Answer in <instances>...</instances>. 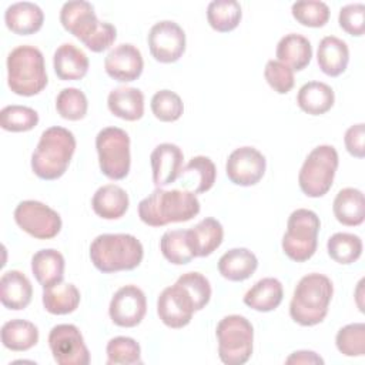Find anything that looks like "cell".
<instances>
[{"label": "cell", "mask_w": 365, "mask_h": 365, "mask_svg": "<svg viewBox=\"0 0 365 365\" xmlns=\"http://www.w3.org/2000/svg\"><path fill=\"white\" fill-rule=\"evenodd\" d=\"M107 106L115 117L137 121L144 114V94L135 87H117L110 91Z\"/></svg>", "instance_id": "cell-26"}, {"label": "cell", "mask_w": 365, "mask_h": 365, "mask_svg": "<svg viewBox=\"0 0 365 365\" xmlns=\"http://www.w3.org/2000/svg\"><path fill=\"white\" fill-rule=\"evenodd\" d=\"M143 257V244L131 234H101L90 245V259L104 274L131 271L141 264Z\"/></svg>", "instance_id": "cell-4"}, {"label": "cell", "mask_w": 365, "mask_h": 365, "mask_svg": "<svg viewBox=\"0 0 365 365\" xmlns=\"http://www.w3.org/2000/svg\"><path fill=\"white\" fill-rule=\"evenodd\" d=\"M87 54L73 43L57 47L53 56V67L57 77L63 81L81 80L88 71Z\"/></svg>", "instance_id": "cell-20"}, {"label": "cell", "mask_w": 365, "mask_h": 365, "mask_svg": "<svg viewBox=\"0 0 365 365\" xmlns=\"http://www.w3.org/2000/svg\"><path fill=\"white\" fill-rule=\"evenodd\" d=\"M338 164L339 157L335 147L328 144L315 147L307 155L298 174L301 191L311 198L325 195L334 184Z\"/></svg>", "instance_id": "cell-6"}, {"label": "cell", "mask_w": 365, "mask_h": 365, "mask_svg": "<svg viewBox=\"0 0 365 365\" xmlns=\"http://www.w3.org/2000/svg\"><path fill=\"white\" fill-rule=\"evenodd\" d=\"M88 108V101L86 94L76 87H67L63 88L56 98V110L60 114V117L70 120V121H78L86 117Z\"/></svg>", "instance_id": "cell-39"}, {"label": "cell", "mask_w": 365, "mask_h": 365, "mask_svg": "<svg viewBox=\"0 0 365 365\" xmlns=\"http://www.w3.org/2000/svg\"><path fill=\"white\" fill-rule=\"evenodd\" d=\"M184 174L197 175L195 187L191 191L194 194H202L212 188L217 177V168L210 157L197 155V157H192L185 167H182V175Z\"/></svg>", "instance_id": "cell-43"}, {"label": "cell", "mask_w": 365, "mask_h": 365, "mask_svg": "<svg viewBox=\"0 0 365 365\" xmlns=\"http://www.w3.org/2000/svg\"><path fill=\"white\" fill-rule=\"evenodd\" d=\"M80 304V291L71 282H58L43 288L44 309L53 315H67L77 309Z\"/></svg>", "instance_id": "cell-32"}, {"label": "cell", "mask_w": 365, "mask_h": 365, "mask_svg": "<svg viewBox=\"0 0 365 365\" xmlns=\"http://www.w3.org/2000/svg\"><path fill=\"white\" fill-rule=\"evenodd\" d=\"M284 288L279 279L267 277L257 281L244 295V304L259 312H269L279 307Z\"/></svg>", "instance_id": "cell-29"}, {"label": "cell", "mask_w": 365, "mask_h": 365, "mask_svg": "<svg viewBox=\"0 0 365 365\" xmlns=\"http://www.w3.org/2000/svg\"><path fill=\"white\" fill-rule=\"evenodd\" d=\"M33 297L30 279L17 269L6 271L0 278V301L3 307L13 311L24 309Z\"/></svg>", "instance_id": "cell-21"}, {"label": "cell", "mask_w": 365, "mask_h": 365, "mask_svg": "<svg viewBox=\"0 0 365 365\" xmlns=\"http://www.w3.org/2000/svg\"><path fill=\"white\" fill-rule=\"evenodd\" d=\"M64 268L66 262L63 254L53 248L40 250L31 258V271L43 288L61 282Z\"/></svg>", "instance_id": "cell-30"}, {"label": "cell", "mask_w": 365, "mask_h": 365, "mask_svg": "<svg viewBox=\"0 0 365 365\" xmlns=\"http://www.w3.org/2000/svg\"><path fill=\"white\" fill-rule=\"evenodd\" d=\"M317 61L324 74L338 77L348 67L349 48L344 40L335 36H325L318 44Z\"/></svg>", "instance_id": "cell-23"}, {"label": "cell", "mask_w": 365, "mask_h": 365, "mask_svg": "<svg viewBox=\"0 0 365 365\" xmlns=\"http://www.w3.org/2000/svg\"><path fill=\"white\" fill-rule=\"evenodd\" d=\"M48 346L58 365H87L90 352L80 329L73 324H58L48 334Z\"/></svg>", "instance_id": "cell-11"}, {"label": "cell", "mask_w": 365, "mask_h": 365, "mask_svg": "<svg viewBox=\"0 0 365 365\" xmlns=\"http://www.w3.org/2000/svg\"><path fill=\"white\" fill-rule=\"evenodd\" d=\"M151 56L160 63H175L185 51V33L173 20L155 23L147 36Z\"/></svg>", "instance_id": "cell-12"}, {"label": "cell", "mask_w": 365, "mask_h": 365, "mask_svg": "<svg viewBox=\"0 0 365 365\" xmlns=\"http://www.w3.org/2000/svg\"><path fill=\"white\" fill-rule=\"evenodd\" d=\"M241 17V4L235 0H214L207 7L208 24L220 33H228L237 29Z\"/></svg>", "instance_id": "cell-34"}, {"label": "cell", "mask_w": 365, "mask_h": 365, "mask_svg": "<svg viewBox=\"0 0 365 365\" xmlns=\"http://www.w3.org/2000/svg\"><path fill=\"white\" fill-rule=\"evenodd\" d=\"M332 281L322 274L312 272L302 277L289 302L291 318L302 327H314L322 322L332 299Z\"/></svg>", "instance_id": "cell-3"}, {"label": "cell", "mask_w": 365, "mask_h": 365, "mask_svg": "<svg viewBox=\"0 0 365 365\" xmlns=\"http://www.w3.org/2000/svg\"><path fill=\"white\" fill-rule=\"evenodd\" d=\"M292 17L305 27H322L329 20V7L319 0L295 1L291 7Z\"/></svg>", "instance_id": "cell-40"}, {"label": "cell", "mask_w": 365, "mask_h": 365, "mask_svg": "<svg viewBox=\"0 0 365 365\" xmlns=\"http://www.w3.org/2000/svg\"><path fill=\"white\" fill-rule=\"evenodd\" d=\"M218 356L227 365H242L252 355L254 328L242 315L224 317L215 329Z\"/></svg>", "instance_id": "cell-8"}, {"label": "cell", "mask_w": 365, "mask_h": 365, "mask_svg": "<svg viewBox=\"0 0 365 365\" xmlns=\"http://www.w3.org/2000/svg\"><path fill=\"white\" fill-rule=\"evenodd\" d=\"M177 282L181 284L188 291V294L194 299L197 311H201L210 302L211 285L210 281L202 274L197 271L185 272L181 277H178Z\"/></svg>", "instance_id": "cell-44"}, {"label": "cell", "mask_w": 365, "mask_h": 365, "mask_svg": "<svg viewBox=\"0 0 365 365\" xmlns=\"http://www.w3.org/2000/svg\"><path fill=\"white\" fill-rule=\"evenodd\" d=\"M335 344L345 356H362L365 354V324L354 322L342 327L336 332Z\"/></svg>", "instance_id": "cell-42"}, {"label": "cell", "mask_w": 365, "mask_h": 365, "mask_svg": "<svg viewBox=\"0 0 365 365\" xmlns=\"http://www.w3.org/2000/svg\"><path fill=\"white\" fill-rule=\"evenodd\" d=\"M184 154L181 148L171 143L158 144L150 155L153 182L157 188L173 184L182 174Z\"/></svg>", "instance_id": "cell-18"}, {"label": "cell", "mask_w": 365, "mask_h": 365, "mask_svg": "<svg viewBox=\"0 0 365 365\" xmlns=\"http://www.w3.org/2000/svg\"><path fill=\"white\" fill-rule=\"evenodd\" d=\"M365 124L358 123L351 125L344 135V143L346 151L356 157V158H364L365 157Z\"/></svg>", "instance_id": "cell-48"}, {"label": "cell", "mask_w": 365, "mask_h": 365, "mask_svg": "<svg viewBox=\"0 0 365 365\" xmlns=\"http://www.w3.org/2000/svg\"><path fill=\"white\" fill-rule=\"evenodd\" d=\"M195 311L194 299L177 281L174 285L164 288L157 299V314L168 328L180 329L187 327Z\"/></svg>", "instance_id": "cell-13"}, {"label": "cell", "mask_w": 365, "mask_h": 365, "mask_svg": "<svg viewBox=\"0 0 365 365\" xmlns=\"http://www.w3.org/2000/svg\"><path fill=\"white\" fill-rule=\"evenodd\" d=\"M76 151L74 134L60 125L44 130L31 154L33 173L46 181L60 178L70 165Z\"/></svg>", "instance_id": "cell-2"}, {"label": "cell", "mask_w": 365, "mask_h": 365, "mask_svg": "<svg viewBox=\"0 0 365 365\" xmlns=\"http://www.w3.org/2000/svg\"><path fill=\"white\" fill-rule=\"evenodd\" d=\"M151 111L154 117L164 123L177 121L184 113L181 97L171 90H160L151 98Z\"/></svg>", "instance_id": "cell-41"}, {"label": "cell", "mask_w": 365, "mask_h": 365, "mask_svg": "<svg viewBox=\"0 0 365 365\" xmlns=\"http://www.w3.org/2000/svg\"><path fill=\"white\" fill-rule=\"evenodd\" d=\"M48 78L43 53L29 44L17 46L7 56V84L9 88L24 97H31L43 91Z\"/></svg>", "instance_id": "cell-5"}, {"label": "cell", "mask_w": 365, "mask_h": 365, "mask_svg": "<svg viewBox=\"0 0 365 365\" xmlns=\"http://www.w3.org/2000/svg\"><path fill=\"white\" fill-rule=\"evenodd\" d=\"M187 238L194 257H208L221 245L224 228L218 220L205 217L197 225L187 230Z\"/></svg>", "instance_id": "cell-22"}, {"label": "cell", "mask_w": 365, "mask_h": 365, "mask_svg": "<svg viewBox=\"0 0 365 365\" xmlns=\"http://www.w3.org/2000/svg\"><path fill=\"white\" fill-rule=\"evenodd\" d=\"M38 342V328L26 319H11L1 327V344L16 352L31 349Z\"/></svg>", "instance_id": "cell-33"}, {"label": "cell", "mask_w": 365, "mask_h": 365, "mask_svg": "<svg viewBox=\"0 0 365 365\" xmlns=\"http://www.w3.org/2000/svg\"><path fill=\"white\" fill-rule=\"evenodd\" d=\"M267 168V160L261 151L244 145L235 148L227 158L225 173L228 180L241 187H250L259 182Z\"/></svg>", "instance_id": "cell-14"}, {"label": "cell", "mask_w": 365, "mask_h": 365, "mask_svg": "<svg viewBox=\"0 0 365 365\" xmlns=\"http://www.w3.org/2000/svg\"><path fill=\"white\" fill-rule=\"evenodd\" d=\"M264 77L269 87L278 94H287L292 90L295 78L294 70L278 60H268L264 68Z\"/></svg>", "instance_id": "cell-45"}, {"label": "cell", "mask_w": 365, "mask_h": 365, "mask_svg": "<svg viewBox=\"0 0 365 365\" xmlns=\"http://www.w3.org/2000/svg\"><path fill=\"white\" fill-rule=\"evenodd\" d=\"M128 204V194L124 188L115 184H106L100 187L91 198L93 211L104 220L121 218L127 212Z\"/></svg>", "instance_id": "cell-24"}, {"label": "cell", "mask_w": 365, "mask_h": 365, "mask_svg": "<svg viewBox=\"0 0 365 365\" xmlns=\"http://www.w3.org/2000/svg\"><path fill=\"white\" fill-rule=\"evenodd\" d=\"M160 250L164 258L174 265H185L194 257L187 238V230L165 231L160 240Z\"/></svg>", "instance_id": "cell-36"}, {"label": "cell", "mask_w": 365, "mask_h": 365, "mask_svg": "<svg viewBox=\"0 0 365 365\" xmlns=\"http://www.w3.org/2000/svg\"><path fill=\"white\" fill-rule=\"evenodd\" d=\"M258 259L248 248H232L221 255L218 259L220 274L234 282L248 279L257 269Z\"/></svg>", "instance_id": "cell-28"}, {"label": "cell", "mask_w": 365, "mask_h": 365, "mask_svg": "<svg viewBox=\"0 0 365 365\" xmlns=\"http://www.w3.org/2000/svg\"><path fill=\"white\" fill-rule=\"evenodd\" d=\"M339 27L351 36L361 37L365 33V6L362 3H351L341 7L338 14Z\"/></svg>", "instance_id": "cell-46"}, {"label": "cell", "mask_w": 365, "mask_h": 365, "mask_svg": "<svg viewBox=\"0 0 365 365\" xmlns=\"http://www.w3.org/2000/svg\"><path fill=\"white\" fill-rule=\"evenodd\" d=\"M60 21L83 44L97 31L101 23L94 13V6L84 0L66 1L60 10Z\"/></svg>", "instance_id": "cell-17"}, {"label": "cell", "mask_w": 365, "mask_h": 365, "mask_svg": "<svg viewBox=\"0 0 365 365\" xmlns=\"http://www.w3.org/2000/svg\"><path fill=\"white\" fill-rule=\"evenodd\" d=\"M38 124V114L27 106H6L0 111V125L6 131L24 133L33 130Z\"/></svg>", "instance_id": "cell-37"}, {"label": "cell", "mask_w": 365, "mask_h": 365, "mask_svg": "<svg viewBox=\"0 0 365 365\" xmlns=\"http://www.w3.org/2000/svg\"><path fill=\"white\" fill-rule=\"evenodd\" d=\"M285 364H308L318 365L324 364V359L314 351H295L287 359Z\"/></svg>", "instance_id": "cell-49"}, {"label": "cell", "mask_w": 365, "mask_h": 365, "mask_svg": "<svg viewBox=\"0 0 365 365\" xmlns=\"http://www.w3.org/2000/svg\"><path fill=\"white\" fill-rule=\"evenodd\" d=\"M319 228L321 221L314 211L307 208L292 211L281 242L284 254L295 262L308 261L317 251Z\"/></svg>", "instance_id": "cell-7"}, {"label": "cell", "mask_w": 365, "mask_h": 365, "mask_svg": "<svg viewBox=\"0 0 365 365\" xmlns=\"http://www.w3.org/2000/svg\"><path fill=\"white\" fill-rule=\"evenodd\" d=\"M107 365H135L141 364V348L134 338H111L106 348Z\"/></svg>", "instance_id": "cell-38"}, {"label": "cell", "mask_w": 365, "mask_h": 365, "mask_svg": "<svg viewBox=\"0 0 365 365\" xmlns=\"http://www.w3.org/2000/svg\"><path fill=\"white\" fill-rule=\"evenodd\" d=\"M96 148L101 173L114 181L128 175L131 165L130 137L118 127H106L96 137Z\"/></svg>", "instance_id": "cell-9"}, {"label": "cell", "mask_w": 365, "mask_h": 365, "mask_svg": "<svg viewBox=\"0 0 365 365\" xmlns=\"http://www.w3.org/2000/svg\"><path fill=\"white\" fill-rule=\"evenodd\" d=\"M16 224L37 240H51L61 230V217L57 211L36 200L19 202L14 210Z\"/></svg>", "instance_id": "cell-10"}, {"label": "cell", "mask_w": 365, "mask_h": 365, "mask_svg": "<svg viewBox=\"0 0 365 365\" xmlns=\"http://www.w3.org/2000/svg\"><path fill=\"white\" fill-rule=\"evenodd\" d=\"M334 103H335L334 90L322 81H308L299 88L297 94L298 107L304 113L311 115L325 114L332 108Z\"/></svg>", "instance_id": "cell-31"}, {"label": "cell", "mask_w": 365, "mask_h": 365, "mask_svg": "<svg viewBox=\"0 0 365 365\" xmlns=\"http://www.w3.org/2000/svg\"><path fill=\"white\" fill-rule=\"evenodd\" d=\"M332 211L336 221L342 225H361L365 220V200L362 191L352 187L342 188L334 198Z\"/></svg>", "instance_id": "cell-27"}, {"label": "cell", "mask_w": 365, "mask_h": 365, "mask_svg": "<svg viewBox=\"0 0 365 365\" xmlns=\"http://www.w3.org/2000/svg\"><path fill=\"white\" fill-rule=\"evenodd\" d=\"M200 212V201L188 190L155 188L138 202V217L150 227H164L171 222H185Z\"/></svg>", "instance_id": "cell-1"}, {"label": "cell", "mask_w": 365, "mask_h": 365, "mask_svg": "<svg viewBox=\"0 0 365 365\" xmlns=\"http://www.w3.org/2000/svg\"><path fill=\"white\" fill-rule=\"evenodd\" d=\"M147 298L137 285H124L115 291L110 301L108 315L123 328L137 327L145 317Z\"/></svg>", "instance_id": "cell-15"}, {"label": "cell", "mask_w": 365, "mask_h": 365, "mask_svg": "<svg viewBox=\"0 0 365 365\" xmlns=\"http://www.w3.org/2000/svg\"><path fill=\"white\" fill-rule=\"evenodd\" d=\"M144 68L141 51L131 43H123L108 51L104 58L106 73L120 83L137 80Z\"/></svg>", "instance_id": "cell-16"}, {"label": "cell", "mask_w": 365, "mask_h": 365, "mask_svg": "<svg viewBox=\"0 0 365 365\" xmlns=\"http://www.w3.org/2000/svg\"><path fill=\"white\" fill-rule=\"evenodd\" d=\"M4 23L10 31L20 36L37 33L44 23L43 10L31 1H17L4 11Z\"/></svg>", "instance_id": "cell-19"}, {"label": "cell", "mask_w": 365, "mask_h": 365, "mask_svg": "<svg viewBox=\"0 0 365 365\" xmlns=\"http://www.w3.org/2000/svg\"><path fill=\"white\" fill-rule=\"evenodd\" d=\"M115 38H117L115 27L108 21H101L97 31L84 43V46L94 53H101L110 48Z\"/></svg>", "instance_id": "cell-47"}, {"label": "cell", "mask_w": 365, "mask_h": 365, "mask_svg": "<svg viewBox=\"0 0 365 365\" xmlns=\"http://www.w3.org/2000/svg\"><path fill=\"white\" fill-rule=\"evenodd\" d=\"M327 251L335 262L349 265L361 257L362 240L351 232H335L328 238Z\"/></svg>", "instance_id": "cell-35"}, {"label": "cell", "mask_w": 365, "mask_h": 365, "mask_svg": "<svg viewBox=\"0 0 365 365\" xmlns=\"http://www.w3.org/2000/svg\"><path fill=\"white\" fill-rule=\"evenodd\" d=\"M277 60L291 70H304L312 58L311 41L298 33L285 34L277 44Z\"/></svg>", "instance_id": "cell-25"}]
</instances>
